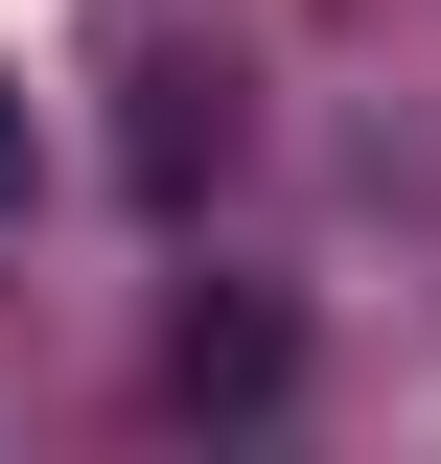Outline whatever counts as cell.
I'll return each mask as SVG.
<instances>
[{"instance_id": "6da1fadb", "label": "cell", "mask_w": 441, "mask_h": 464, "mask_svg": "<svg viewBox=\"0 0 441 464\" xmlns=\"http://www.w3.org/2000/svg\"><path fill=\"white\" fill-rule=\"evenodd\" d=\"M24 186H47V116H24V70H0V209H24Z\"/></svg>"}]
</instances>
